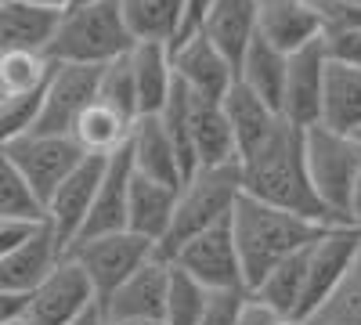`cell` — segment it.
Returning <instances> with one entry per match:
<instances>
[{
	"label": "cell",
	"mask_w": 361,
	"mask_h": 325,
	"mask_svg": "<svg viewBox=\"0 0 361 325\" xmlns=\"http://www.w3.org/2000/svg\"><path fill=\"white\" fill-rule=\"evenodd\" d=\"M206 8H209V0H185V25H180V37L195 33L199 22H202V15H206ZM180 37H177V40H180Z\"/></svg>",
	"instance_id": "cell-42"
},
{
	"label": "cell",
	"mask_w": 361,
	"mask_h": 325,
	"mask_svg": "<svg viewBox=\"0 0 361 325\" xmlns=\"http://www.w3.org/2000/svg\"><path fill=\"white\" fill-rule=\"evenodd\" d=\"M221 105H224V116H228L235 145H238V159H243L246 152H253L257 145L282 123V116L238 80L231 83V91L221 98Z\"/></svg>",
	"instance_id": "cell-24"
},
{
	"label": "cell",
	"mask_w": 361,
	"mask_h": 325,
	"mask_svg": "<svg viewBox=\"0 0 361 325\" xmlns=\"http://www.w3.org/2000/svg\"><path fill=\"white\" fill-rule=\"evenodd\" d=\"M54 11L33 8L25 0H15V4H0V54L8 51H29V54H47L54 29H58Z\"/></svg>",
	"instance_id": "cell-26"
},
{
	"label": "cell",
	"mask_w": 361,
	"mask_h": 325,
	"mask_svg": "<svg viewBox=\"0 0 361 325\" xmlns=\"http://www.w3.org/2000/svg\"><path fill=\"white\" fill-rule=\"evenodd\" d=\"M307 250L286 257L279 268H271L250 293L279 314H300V307H304V289H307Z\"/></svg>",
	"instance_id": "cell-29"
},
{
	"label": "cell",
	"mask_w": 361,
	"mask_h": 325,
	"mask_svg": "<svg viewBox=\"0 0 361 325\" xmlns=\"http://www.w3.org/2000/svg\"><path fill=\"white\" fill-rule=\"evenodd\" d=\"M325 228L329 224H322V221L296 217V214L275 210V206L243 195L235 206V214H231V235H235L238 257H243L246 286L253 289L271 268H279L286 257L307 250Z\"/></svg>",
	"instance_id": "cell-2"
},
{
	"label": "cell",
	"mask_w": 361,
	"mask_h": 325,
	"mask_svg": "<svg viewBox=\"0 0 361 325\" xmlns=\"http://www.w3.org/2000/svg\"><path fill=\"white\" fill-rule=\"evenodd\" d=\"M275 325H311V318H300V314H282Z\"/></svg>",
	"instance_id": "cell-46"
},
{
	"label": "cell",
	"mask_w": 361,
	"mask_h": 325,
	"mask_svg": "<svg viewBox=\"0 0 361 325\" xmlns=\"http://www.w3.org/2000/svg\"><path fill=\"white\" fill-rule=\"evenodd\" d=\"M177 192H180V185H166V181H152V177L134 173L130 199H127V231L163 246L166 231L173 224Z\"/></svg>",
	"instance_id": "cell-22"
},
{
	"label": "cell",
	"mask_w": 361,
	"mask_h": 325,
	"mask_svg": "<svg viewBox=\"0 0 361 325\" xmlns=\"http://www.w3.org/2000/svg\"><path fill=\"white\" fill-rule=\"evenodd\" d=\"M4 152L11 156L22 181L29 185V192L37 195L40 206H47L51 195L58 192V185L87 159V152L69 134H25L15 145H8Z\"/></svg>",
	"instance_id": "cell-8"
},
{
	"label": "cell",
	"mask_w": 361,
	"mask_h": 325,
	"mask_svg": "<svg viewBox=\"0 0 361 325\" xmlns=\"http://www.w3.org/2000/svg\"><path fill=\"white\" fill-rule=\"evenodd\" d=\"M361 250V231L354 224H329L307 250V289L300 318H314L329 300L336 297L347 271L354 268V257Z\"/></svg>",
	"instance_id": "cell-9"
},
{
	"label": "cell",
	"mask_w": 361,
	"mask_h": 325,
	"mask_svg": "<svg viewBox=\"0 0 361 325\" xmlns=\"http://www.w3.org/2000/svg\"><path fill=\"white\" fill-rule=\"evenodd\" d=\"M159 253L156 243L141 239L134 231H112V235H98V239L76 243L69 250V257L87 271L90 286H94L98 304L109 300L112 293L123 286L134 271H141L148 260Z\"/></svg>",
	"instance_id": "cell-7"
},
{
	"label": "cell",
	"mask_w": 361,
	"mask_h": 325,
	"mask_svg": "<svg viewBox=\"0 0 361 325\" xmlns=\"http://www.w3.org/2000/svg\"><path fill=\"white\" fill-rule=\"evenodd\" d=\"M134 44H173L180 37V8L170 0H116Z\"/></svg>",
	"instance_id": "cell-30"
},
{
	"label": "cell",
	"mask_w": 361,
	"mask_h": 325,
	"mask_svg": "<svg viewBox=\"0 0 361 325\" xmlns=\"http://www.w3.org/2000/svg\"><path fill=\"white\" fill-rule=\"evenodd\" d=\"M347 224H354L361 231V173H357V185H354V195H350V210H347Z\"/></svg>",
	"instance_id": "cell-43"
},
{
	"label": "cell",
	"mask_w": 361,
	"mask_h": 325,
	"mask_svg": "<svg viewBox=\"0 0 361 325\" xmlns=\"http://www.w3.org/2000/svg\"><path fill=\"white\" fill-rule=\"evenodd\" d=\"M8 217L44 221V206L37 202V195L22 181V173L11 163V156L0 149V221H8Z\"/></svg>",
	"instance_id": "cell-34"
},
{
	"label": "cell",
	"mask_w": 361,
	"mask_h": 325,
	"mask_svg": "<svg viewBox=\"0 0 361 325\" xmlns=\"http://www.w3.org/2000/svg\"><path fill=\"white\" fill-rule=\"evenodd\" d=\"M25 304H29V297H22V293H8V289H0V325L25 318Z\"/></svg>",
	"instance_id": "cell-41"
},
{
	"label": "cell",
	"mask_w": 361,
	"mask_h": 325,
	"mask_svg": "<svg viewBox=\"0 0 361 325\" xmlns=\"http://www.w3.org/2000/svg\"><path fill=\"white\" fill-rule=\"evenodd\" d=\"M105 156H87L62 185L51 195V202L44 206V221L47 228L58 235V243L66 246V253L73 250V243L80 239V231L87 224V214L94 206V195H98V185L105 177Z\"/></svg>",
	"instance_id": "cell-13"
},
{
	"label": "cell",
	"mask_w": 361,
	"mask_h": 325,
	"mask_svg": "<svg viewBox=\"0 0 361 325\" xmlns=\"http://www.w3.org/2000/svg\"><path fill=\"white\" fill-rule=\"evenodd\" d=\"M170 4H173V8H180V18H185V0H170ZM180 25H185V22H180Z\"/></svg>",
	"instance_id": "cell-48"
},
{
	"label": "cell",
	"mask_w": 361,
	"mask_h": 325,
	"mask_svg": "<svg viewBox=\"0 0 361 325\" xmlns=\"http://www.w3.org/2000/svg\"><path fill=\"white\" fill-rule=\"evenodd\" d=\"M73 325H109L105 321V314H102V307H94V311H87L80 321H73Z\"/></svg>",
	"instance_id": "cell-45"
},
{
	"label": "cell",
	"mask_w": 361,
	"mask_h": 325,
	"mask_svg": "<svg viewBox=\"0 0 361 325\" xmlns=\"http://www.w3.org/2000/svg\"><path fill=\"white\" fill-rule=\"evenodd\" d=\"M130 130H134V120H127V116H119L116 109L94 102L90 105L76 127H73V137L76 145L87 152V156H116V152H123L127 149V141H130Z\"/></svg>",
	"instance_id": "cell-28"
},
{
	"label": "cell",
	"mask_w": 361,
	"mask_h": 325,
	"mask_svg": "<svg viewBox=\"0 0 361 325\" xmlns=\"http://www.w3.org/2000/svg\"><path fill=\"white\" fill-rule=\"evenodd\" d=\"M80 4H94V0H73V4H69V8H80Z\"/></svg>",
	"instance_id": "cell-49"
},
{
	"label": "cell",
	"mask_w": 361,
	"mask_h": 325,
	"mask_svg": "<svg viewBox=\"0 0 361 325\" xmlns=\"http://www.w3.org/2000/svg\"><path fill=\"white\" fill-rule=\"evenodd\" d=\"M170 268L173 264L156 253L141 271H134L109 300H102L105 321H156L166 314V289H170Z\"/></svg>",
	"instance_id": "cell-16"
},
{
	"label": "cell",
	"mask_w": 361,
	"mask_h": 325,
	"mask_svg": "<svg viewBox=\"0 0 361 325\" xmlns=\"http://www.w3.org/2000/svg\"><path fill=\"white\" fill-rule=\"evenodd\" d=\"M25 4H33V8H44V11H54V15H66L73 0H25Z\"/></svg>",
	"instance_id": "cell-44"
},
{
	"label": "cell",
	"mask_w": 361,
	"mask_h": 325,
	"mask_svg": "<svg viewBox=\"0 0 361 325\" xmlns=\"http://www.w3.org/2000/svg\"><path fill=\"white\" fill-rule=\"evenodd\" d=\"M69 253L58 243V235L47 228V221L40 224V231L29 243H22L18 250H11L8 257H0V289L8 293H22L29 297L58 264H62Z\"/></svg>",
	"instance_id": "cell-20"
},
{
	"label": "cell",
	"mask_w": 361,
	"mask_h": 325,
	"mask_svg": "<svg viewBox=\"0 0 361 325\" xmlns=\"http://www.w3.org/2000/svg\"><path fill=\"white\" fill-rule=\"evenodd\" d=\"M134 51V47H130ZM98 102L116 109L119 116L127 120H141V109H137V87H134V73H130V54L116 58L102 69V83H98Z\"/></svg>",
	"instance_id": "cell-33"
},
{
	"label": "cell",
	"mask_w": 361,
	"mask_h": 325,
	"mask_svg": "<svg viewBox=\"0 0 361 325\" xmlns=\"http://www.w3.org/2000/svg\"><path fill=\"white\" fill-rule=\"evenodd\" d=\"M127 156H130L134 173H141V177L166 181V185L185 181V159H180L177 141L170 137V130L159 116H141V120H134Z\"/></svg>",
	"instance_id": "cell-19"
},
{
	"label": "cell",
	"mask_w": 361,
	"mask_h": 325,
	"mask_svg": "<svg viewBox=\"0 0 361 325\" xmlns=\"http://www.w3.org/2000/svg\"><path fill=\"white\" fill-rule=\"evenodd\" d=\"M94 307H98V297H94V286H90L87 271L73 257H66L33 293H29L25 318L33 325H73Z\"/></svg>",
	"instance_id": "cell-11"
},
{
	"label": "cell",
	"mask_w": 361,
	"mask_h": 325,
	"mask_svg": "<svg viewBox=\"0 0 361 325\" xmlns=\"http://www.w3.org/2000/svg\"><path fill=\"white\" fill-rule=\"evenodd\" d=\"M238 170H243V195L275 206V210L307 217V221L336 224L322 210V202L311 188L307 156H304V130L300 127H289L282 120L253 152H246L238 159Z\"/></svg>",
	"instance_id": "cell-1"
},
{
	"label": "cell",
	"mask_w": 361,
	"mask_h": 325,
	"mask_svg": "<svg viewBox=\"0 0 361 325\" xmlns=\"http://www.w3.org/2000/svg\"><path fill=\"white\" fill-rule=\"evenodd\" d=\"M8 325H33V321H29V318H18V321H8Z\"/></svg>",
	"instance_id": "cell-50"
},
{
	"label": "cell",
	"mask_w": 361,
	"mask_h": 325,
	"mask_svg": "<svg viewBox=\"0 0 361 325\" xmlns=\"http://www.w3.org/2000/svg\"><path fill=\"white\" fill-rule=\"evenodd\" d=\"M206 304H209V289L173 264V268H170V289H166V314H163V321L166 325H199Z\"/></svg>",
	"instance_id": "cell-32"
},
{
	"label": "cell",
	"mask_w": 361,
	"mask_h": 325,
	"mask_svg": "<svg viewBox=\"0 0 361 325\" xmlns=\"http://www.w3.org/2000/svg\"><path fill=\"white\" fill-rule=\"evenodd\" d=\"M282 314L279 311H271L264 300H257L253 293H250V300H246V307H243V318H238V325H275Z\"/></svg>",
	"instance_id": "cell-40"
},
{
	"label": "cell",
	"mask_w": 361,
	"mask_h": 325,
	"mask_svg": "<svg viewBox=\"0 0 361 325\" xmlns=\"http://www.w3.org/2000/svg\"><path fill=\"white\" fill-rule=\"evenodd\" d=\"M44 221H25V217H8L0 221V257H8L11 250H18L22 243H29L40 231Z\"/></svg>",
	"instance_id": "cell-39"
},
{
	"label": "cell",
	"mask_w": 361,
	"mask_h": 325,
	"mask_svg": "<svg viewBox=\"0 0 361 325\" xmlns=\"http://www.w3.org/2000/svg\"><path fill=\"white\" fill-rule=\"evenodd\" d=\"M134 37L119 15L116 0H94V4L69 8L58 18L54 40L47 58L54 66H109L116 58L130 54Z\"/></svg>",
	"instance_id": "cell-3"
},
{
	"label": "cell",
	"mask_w": 361,
	"mask_h": 325,
	"mask_svg": "<svg viewBox=\"0 0 361 325\" xmlns=\"http://www.w3.org/2000/svg\"><path fill=\"white\" fill-rule=\"evenodd\" d=\"M105 66H54L47 87H44V105L33 134H69L76 120L98 102V83Z\"/></svg>",
	"instance_id": "cell-12"
},
{
	"label": "cell",
	"mask_w": 361,
	"mask_h": 325,
	"mask_svg": "<svg viewBox=\"0 0 361 325\" xmlns=\"http://www.w3.org/2000/svg\"><path fill=\"white\" fill-rule=\"evenodd\" d=\"M322 127L361 137V69L329 58L325 69V98H322Z\"/></svg>",
	"instance_id": "cell-25"
},
{
	"label": "cell",
	"mask_w": 361,
	"mask_h": 325,
	"mask_svg": "<svg viewBox=\"0 0 361 325\" xmlns=\"http://www.w3.org/2000/svg\"><path fill=\"white\" fill-rule=\"evenodd\" d=\"M0 4H15V0H0Z\"/></svg>",
	"instance_id": "cell-51"
},
{
	"label": "cell",
	"mask_w": 361,
	"mask_h": 325,
	"mask_svg": "<svg viewBox=\"0 0 361 325\" xmlns=\"http://www.w3.org/2000/svg\"><path fill=\"white\" fill-rule=\"evenodd\" d=\"M304 156H307L311 188L322 202V210L336 224H347L350 195L361 173V137L329 130L318 123L304 130Z\"/></svg>",
	"instance_id": "cell-5"
},
{
	"label": "cell",
	"mask_w": 361,
	"mask_h": 325,
	"mask_svg": "<svg viewBox=\"0 0 361 325\" xmlns=\"http://www.w3.org/2000/svg\"><path fill=\"white\" fill-rule=\"evenodd\" d=\"M260 37L282 54L322 44L325 18L314 0H260Z\"/></svg>",
	"instance_id": "cell-17"
},
{
	"label": "cell",
	"mask_w": 361,
	"mask_h": 325,
	"mask_svg": "<svg viewBox=\"0 0 361 325\" xmlns=\"http://www.w3.org/2000/svg\"><path fill=\"white\" fill-rule=\"evenodd\" d=\"M40 105H44V91L0 98V149H8V145H15L18 137H25V134L37 130Z\"/></svg>",
	"instance_id": "cell-36"
},
{
	"label": "cell",
	"mask_w": 361,
	"mask_h": 325,
	"mask_svg": "<svg viewBox=\"0 0 361 325\" xmlns=\"http://www.w3.org/2000/svg\"><path fill=\"white\" fill-rule=\"evenodd\" d=\"M311 325H361V250L343 286L336 289V297L311 318Z\"/></svg>",
	"instance_id": "cell-35"
},
{
	"label": "cell",
	"mask_w": 361,
	"mask_h": 325,
	"mask_svg": "<svg viewBox=\"0 0 361 325\" xmlns=\"http://www.w3.org/2000/svg\"><path fill=\"white\" fill-rule=\"evenodd\" d=\"M195 33H202L238 69L246 47L260 37V0H209Z\"/></svg>",
	"instance_id": "cell-18"
},
{
	"label": "cell",
	"mask_w": 361,
	"mask_h": 325,
	"mask_svg": "<svg viewBox=\"0 0 361 325\" xmlns=\"http://www.w3.org/2000/svg\"><path fill=\"white\" fill-rule=\"evenodd\" d=\"M170 260L177 264L180 271H188L195 282H202L209 293L250 289L246 286V271H243V257H238L235 235H231V221L195 235V239H188Z\"/></svg>",
	"instance_id": "cell-10"
},
{
	"label": "cell",
	"mask_w": 361,
	"mask_h": 325,
	"mask_svg": "<svg viewBox=\"0 0 361 325\" xmlns=\"http://www.w3.org/2000/svg\"><path fill=\"white\" fill-rule=\"evenodd\" d=\"M170 58H173V76L195 98H209L221 102L231 83H235V66L209 44L202 33H188L170 44Z\"/></svg>",
	"instance_id": "cell-14"
},
{
	"label": "cell",
	"mask_w": 361,
	"mask_h": 325,
	"mask_svg": "<svg viewBox=\"0 0 361 325\" xmlns=\"http://www.w3.org/2000/svg\"><path fill=\"white\" fill-rule=\"evenodd\" d=\"M109 325H166V321L156 318V321H109Z\"/></svg>",
	"instance_id": "cell-47"
},
{
	"label": "cell",
	"mask_w": 361,
	"mask_h": 325,
	"mask_svg": "<svg viewBox=\"0 0 361 325\" xmlns=\"http://www.w3.org/2000/svg\"><path fill=\"white\" fill-rule=\"evenodd\" d=\"M130 181H134V166H130V156L127 149L109 156L105 163V177L98 185V195H94V206L87 214V224L80 231L76 243H87V239H98V235H112V231H127V199H130ZM73 243V246H76Z\"/></svg>",
	"instance_id": "cell-21"
},
{
	"label": "cell",
	"mask_w": 361,
	"mask_h": 325,
	"mask_svg": "<svg viewBox=\"0 0 361 325\" xmlns=\"http://www.w3.org/2000/svg\"><path fill=\"white\" fill-rule=\"evenodd\" d=\"M322 44H325V54L333 62L361 69V29H329L322 37Z\"/></svg>",
	"instance_id": "cell-38"
},
{
	"label": "cell",
	"mask_w": 361,
	"mask_h": 325,
	"mask_svg": "<svg viewBox=\"0 0 361 325\" xmlns=\"http://www.w3.org/2000/svg\"><path fill=\"white\" fill-rule=\"evenodd\" d=\"M130 73L137 87V109L141 116H159L173 94V58L170 44H134L130 51Z\"/></svg>",
	"instance_id": "cell-23"
},
{
	"label": "cell",
	"mask_w": 361,
	"mask_h": 325,
	"mask_svg": "<svg viewBox=\"0 0 361 325\" xmlns=\"http://www.w3.org/2000/svg\"><path fill=\"white\" fill-rule=\"evenodd\" d=\"M325 69L329 54L325 44L289 54L286 69V91H282V120L289 127L311 130L322 123V98H325Z\"/></svg>",
	"instance_id": "cell-15"
},
{
	"label": "cell",
	"mask_w": 361,
	"mask_h": 325,
	"mask_svg": "<svg viewBox=\"0 0 361 325\" xmlns=\"http://www.w3.org/2000/svg\"><path fill=\"white\" fill-rule=\"evenodd\" d=\"M286 69H289V54H282L279 47H271L264 37H257L243 62L235 69V80L246 83L253 94H260L271 109L282 116V91H286Z\"/></svg>",
	"instance_id": "cell-27"
},
{
	"label": "cell",
	"mask_w": 361,
	"mask_h": 325,
	"mask_svg": "<svg viewBox=\"0 0 361 325\" xmlns=\"http://www.w3.org/2000/svg\"><path fill=\"white\" fill-rule=\"evenodd\" d=\"M163 116H170V120L185 130L188 149L195 156V166L238 163V145H235V134H231V123H228L221 102L195 98L180 83H173V94L163 105Z\"/></svg>",
	"instance_id": "cell-6"
},
{
	"label": "cell",
	"mask_w": 361,
	"mask_h": 325,
	"mask_svg": "<svg viewBox=\"0 0 361 325\" xmlns=\"http://www.w3.org/2000/svg\"><path fill=\"white\" fill-rule=\"evenodd\" d=\"M246 300H250V289H221V293H209V304H206L199 325H238Z\"/></svg>",
	"instance_id": "cell-37"
},
{
	"label": "cell",
	"mask_w": 361,
	"mask_h": 325,
	"mask_svg": "<svg viewBox=\"0 0 361 325\" xmlns=\"http://www.w3.org/2000/svg\"><path fill=\"white\" fill-rule=\"evenodd\" d=\"M51 73H54V62L47 54H29V51L0 54V98L37 94L47 87Z\"/></svg>",
	"instance_id": "cell-31"
},
{
	"label": "cell",
	"mask_w": 361,
	"mask_h": 325,
	"mask_svg": "<svg viewBox=\"0 0 361 325\" xmlns=\"http://www.w3.org/2000/svg\"><path fill=\"white\" fill-rule=\"evenodd\" d=\"M238 199H243V170H238V163L199 166L195 173H188L180 181L173 224L166 231L159 253L170 260L188 239H195V235L217 228V224H228Z\"/></svg>",
	"instance_id": "cell-4"
}]
</instances>
